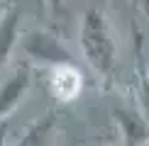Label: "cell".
<instances>
[{"label":"cell","mask_w":149,"mask_h":146,"mask_svg":"<svg viewBox=\"0 0 149 146\" xmlns=\"http://www.w3.org/2000/svg\"><path fill=\"white\" fill-rule=\"evenodd\" d=\"M91 20L93 22H88V29H86V46L98 68H108L113 61V44H110L103 24L98 22V17H91Z\"/></svg>","instance_id":"6da1fadb"}]
</instances>
